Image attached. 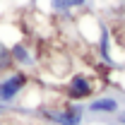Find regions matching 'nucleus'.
<instances>
[{"instance_id": "1", "label": "nucleus", "mask_w": 125, "mask_h": 125, "mask_svg": "<svg viewBox=\"0 0 125 125\" xmlns=\"http://www.w3.org/2000/svg\"><path fill=\"white\" fill-rule=\"evenodd\" d=\"M39 118L46 125H84L87 123V108L84 104H72V101H62V104H48L41 108Z\"/></svg>"}, {"instance_id": "2", "label": "nucleus", "mask_w": 125, "mask_h": 125, "mask_svg": "<svg viewBox=\"0 0 125 125\" xmlns=\"http://www.w3.org/2000/svg\"><path fill=\"white\" fill-rule=\"evenodd\" d=\"M34 82L31 75L27 72H19V70H7V72H2L0 75V106H5V108H17V104H19V99L24 96V92L29 89V84Z\"/></svg>"}, {"instance_id": "3", "label": "nucleus", "mask_w": 125, "mask_h": 125, "mask_svg": "<svg viewBox=\"0 0 125 125\" xmlns=\"http://www.w3.org/2000/svg\"><path fill=\"white\" fill-rule=\"evenodd\" d=\"M123 106H125V94L120 89H115V92H99L94 99H89L84 104L87 115L94 118V120H104V123H111V118L118 115Z\"/></svg>"}, {"instance_id": "4", "label": "nucleus", "mask_w": 125, "mask_h": 125, "mask_svg": "<svg viewBox=\"0 0 125 125\" xmlns=\"http://www.w3.org/2000/svg\"><path fill=\"white\" fill-rule=\"evenodd\" d=\"M99 92L101 89H99L96 77L87 75V72H70L62 82V96H65V101H72V104H87Z\"/></svg>"}, {"instance_id": "5", "label": "nucleus", "mask_w": 125, "mask_h": 125, "mask_svg": "<svg viewBox=\"0 0 125 125\" xmlns=\"http://www.w3.org/2000/svg\"><path fill=\"white\" fill-rule=\"evenodd\" d=\"M10 60H12V67H15V70L27 72V75H31L34 70H39V65H41L39 51H36L34 43L27 41V39H22V41H17V43L10 46Z\"/></svg>"}, {"instance_id": "6", "label": "nucleus", "mask_w": 125, "mask_h": 125, "mask_svg": "<svg viewBox=\"0 0 125 125\" xmlns=\"http://www.w3.org/2000/svg\"><path fill=\"white\" fill-rule=\"evenodd\" d=\"M89 5L92 0H48V12L60 19H72L77 12L87 10Z\"/></svg>"}, {"instance_id": "7", "label": "nucleus", "mask_w": 125, "mask_h": 125, "mask_svg": "<svg viewBox=\"0 0 125 125\" xmlns=\"http://www.w3.org/2000/svg\"><path fill=\"white\" fill-rule=\"evenodd\" d=\"M12 70V60H10V46L0 39V75Z\"/></svg>"}, {"instance_id": "8", "label": "nucleus", "mask_w": 125, "mask_h": 125, "mask_svg": "<svg viewBox=\"0 0 125 125\" xmlns=\"http://www.w3.org/2000/svg\"><path fill=\"white\" fill-rule=\"evenodd\" d=\"M12 10H15V7H12V5H10L7 0H0V19L7 15V12H12Z\"/></svg>"}, {"instance_id": "9", "label": "nucleus", "mask_w": 125, "mask_h": 125, "mask_svg": "<svg viewBox=\"0 0 125 125\" xmlns=\"http://www.w3.org/2000/svg\"><path fill=\"white\" fill-rule=\"evenodd\" d=\"M12 7H29V5H34L36 0H7Z\"/></svg>"}, {"instance_id": "10", "label": "nucleus", "mask_w": 125, "mask_h": 125, "mask_svg": "<svg viewBox=\"0 0 125 125\" xmlns=\"http://www.w3.org/2000/svg\"><path fill=\"white\" fill-rule=\"evenodd\" d=\"M7 111H10V108H5V106H0V123H2V120L7 118Z\"/></svg>"}]
</instances>
